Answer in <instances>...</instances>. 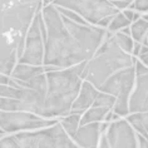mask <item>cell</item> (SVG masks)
Here are the masks:
<instances>
[{"label":"cell","instance_id":"4316f807","mask_svg":"<svg viewBox=\"0 0 148 148\" xmlns=\"http://www.w3.org/2000/svg\"><path fill=\"white\" fill-rule=\"evenodd\" d=\"M133 114L138 118L139 122L143 124V127L146 128V131L148 133V113H133Z\"/></svg>","mask_w":148,"mask_h":148},{"label":"cell","instance_id":"7a4b0ae2","mask_svg":"<svg viewBox=\"0 0 148 148\" xmlns=\"http://www.w3.org/2000/svg\"><path fill=\"white\" fill-rule=\"evenodd\" d=\"M86 63L66 69H54L47 73L48 93L44 108V118H62L70 113L73 103L78 97L83 84L82 74Z\"/></svg>","mask_w":148,"mask_h":148},{"label":"cell","instance_id":"1f68e13d","mask_svg":"<svg viewBox=\"0 0 148 148\" xmlns=\"http://www.w3.org/2000/svg\"><path fill=\"white\" fill-rule=\"evenodd\" d=\"M142 44H144V45H148V33H147V35H146V38H144Z\"/></svg>","mask_w":148,"mask_h":148},{"label":"cell","instance_id":"ac0fdd59","mask_svg":"<svg viewBox=\"0 0 148 148\" xmlns=\"http://www.w3.org/2000/svg\"><path fill=\"white\" fill-rule=\"evenodd\" d=\"M131 33H132V38L134 42L143 43V40L148 33V20L144 19L142 15L138 20L133 21L131 25Z\"/></svg>","mask_w":148,"mask_h":148},{"label":"cell","instance_id":"2e32d148","mask_svg":"<svg viewBox=\"0 0 148 148\" xmlns=\"http://www.w3.org/2000/svg\"><path fill=\"white\" fill-rule=\"evenodd\" d=\"M110 110L112 109L107 108V107H90L89 109H87L83 113L82 119H80V125L94 123V122H103Z\"/></svg>","mask_w":148,"mask_h":148},{"label":"cell","instance_id":"277c9868","mask_svg":"<svg viewBox=\"0 0 148 148\" xmlns=\"http://www.w3.org/2000/svg\"><path fill=\"white\" fill-rule=\"evenodd\" d=\"M43 6V3L19 1L6 9H1V39L16 44L20 58L24 54L28 30Z\"/></svg>","mask_w":148,"mask_h":148},{"label":"cell","instance_id":"30bf717a","mask_svg":"<svg viewBox=\"0 0 148 148\" xmlns=\"http://www.w3.org/2000/svg\"><path fill=\"white\" fill-rule=\"evenodd\" d=\"M36 148H79L60 124V119L50 127L33 131Z\"/></svg>","mask_w":148,"mask_h":148},{"label":"cell","instance_id":"e0dca14e","mask_svg":"<svg viewBox=\"0 0 148 148\" xmlns=\"http://www.w3.org/2000/svg\"><path fill=\"white\" fill-rule=\"evenodd\" d=\"M82 113H74V112H70L69 114L62 117L60 118V124L63 125V128L65 129V132L72 137L75 136L77 131L79 129L80 127V119H82Z\"/></svg>","mask_w":148,"mask_h":148},{"label":"cell","instance_id":"d6986e66","mask_svg":"<svg viewBox=\"0 0 148 148\" xmlns=\"http://www.w3.org/2000/svg\"><path fill=\"white\" fill-rule=\"evenodd\" d=\"M112 36L114 38V40L117 42V44L119 45L122 49L128 51V53L133 54V48H134V40H133L132 35L129 34H125L122 30L119 32H116V33H112Z\"/></svg>","mask_w":148,"mask_h":148},{"label":"cell","instance_id":"6da1fadb","mask_svg":"<svg viewBox=\"0 0 148 148\" xmlns=\"http://www.w3.org/2000/svg\"><path fill=\"white\" fill-rule=\"evenodd\" d=\"M42 15L47 28L44 65L66 69L92 59L82 44L68 30L62 13L54 4L44 5Z\"/></svg>","mask_w":148,"mask_h":148},{"label":"cell","instance_id":"3957f363","mask_svg":"<svg viewBox=\"0 0 148 148\" xmlns=\"http://www.w3.org/2000/svg\"><path fill=\"white\" fill-rule=\"evenodd\" d=\"M136 60L137 57L122 49L110 34L109 38L95 51L93 58L86 63L82 78L99 89L113 74L131 68L134 65Z\"/></svg>","mask_w":148,"mask_h":148},{"label":"cell","instance_id":"44dd1931","mask_svg":"<svg viewBox=\"0 0 148 148\" xmlns=\"http://www.w3.org/2000/svg\"><path fill=\"white\" fill-rule=\"evenodd\" d=\"M116 102H117V98L114 97V95L99 90V94H98V97L95 99L93 106L94 107H107V108L113 109L114 106H116Z\"/></svg>","mask_w":148,"mask_h":148},{"label":"cell","instance_id":"83f0119b","mask_svg":"<svg viewBox=\"0 0 148 148\" xmlns=\"http://www.w3.org/2000/svg\"><path fill=\"white\" fill-rule=\"evenodd\" d=\"M137 139H138V148H148V138L139 133H137Z\"/></svg>","mask_w":148,"mask_h":148},{"label":"cell","instance_id":"f1b7e54d","mask_svg":"<svg viewBox=\"0 0 148 148\" xmlns=\"http://www.w3.org/2000/svg\"><path fill=\"white\" fill-rule=\"evenodd\" d=\"M98 148H112L109 144V140H108V137H107L106 133H103L102 137H101V140H99V146Z\"/></svg>","mask_w":148,"mask_h":148},{"label":"cell","instance_id":"484cf974","mask_svg":"<svg viewBox=\"0 0 148 148\" xmlns=\"http://www.w3.org/2000/svg\"><path fill=\"white\" fill-rule=\"evenodd\" d=\"M137 58H138L139 60L143 63V64L148 65V45H144V44H142V48H140L139 54H138V57H137Z\"/></svg>","mask_w":148,"mask_h":148},{"label":"cell","instance_id":"52a82bcc","mask_svg":"<svg viewBox=\"0 0 148 148\" xmlns=\"http://www.w3.org/2000/svg\"><path fill=\"white\" fill-rule=\"evenodd\" d=\"M60 118H44L30 112H4L0 113L1 134H15L25 131H36L58 123Z\"/></svg>","mask_w":148,"mask_h":148},{"label":"cell","instance_id":"5b68a950","mask_svg":"<svg viewBox=\"0 0 148 148\" xmlns=\"http://www.w3.org/2000/svg\"><path fill=\"white\" fill-rule=\"evenodd\" d=\"M137 74L134 65H133L131 68L119 70L116 74H113L99 88L101 92L112 94L117 98L113 112L117 113L119 117L129 116V99H131L132 92L134 89Z\"/></svg>","mask_w":148,"mask_h":148},{"label":"cell","instance_id":"9c48e42d","mask_svg":"<svg viewBox=\"0 0 148 148\" xmlns=\"http://www.w3.org/2000/svg\"><path fill=\"white\" fill-rule=\"evenodd\" d=\"M0 95L18 99L24 104V112H30L43 117L47 101V92L36 90L27 87H12L1 84Z\"/></svg>","mask_w":148,"mask_h":148},{"label":"cell","instance_id":"7c38bea8","mask_svg":"<svg viewBox=\"0 0 148 148\" xmlns=\"http://www.w3.org/2000/svg\"><path fill=\"white\" fill-rule=\"evenodd\" d=\"M148 113V73L136 79V86L129 99V114Z\"/></svg>","mask_w":148,"mask_h":148},{"label":"cell","instance_id":"cb8c5ba5","mask_svg":"<svg viewBox=\"0 0 148 148\" xmlns=\"http://www.w3.org/2000/svg\"><path fill=\"white\" fill-rule=\"evenodd\" d=\"M134 69H136L137 77L144 75V74H147V73H148V65L143 64V63L140 62L138 58H137V60H136V63H134Z\"/></svg>","mask_w":148,"mask_h":148},{"label":"cell","instance_id":"d6a6232c","mask_svg":"<svg viewBox=\"0 0 148 148\" xmlns=\"http://www.w3.org/2000/svg\"><path fill=\"white\" fill-rule=\"evenodd\" d=\"M79 148H80V147H79Z\"/></svg>","mask_w":148,"mask_h":148},{"label":"cell","instance_id":"603a6c76","mask_svg":"<svg viewBox=\"0 0 148 148\" xmlns=\"http://www.w3.org/2000/svg\"><path fill=\"white\" fill-rule=\"evenodd\" d=\"M129 8L139 12L140 14H146L148 13V0H134Z\"/></svg>","mask_w":148,"mask_h":148},{"label":"cell","instance_id":"d4e9b609","mask_svg":"<svg viewBox=\"0 0 148 148\" xmlns=\"http://www.w3.org/2000/svg\"><path fill=\"white\" fill-rule=\"evenodd\" d=\"M123 14L125 16L128 18L129 20L132 21H136V20H138L140 16H142V14H140L139 12H136V10H133V9H131V8H128V9H124L123 10Z\"/></svg>","mask_w":148,"mask_h":148},{"label":"cell","instance_id":"f546056e","mask_svg":"<svg viewBox=\"0 0 148 148\" xmlns=\"http://www.w3.org/2000/svg\"><path fill=\"white\" fill-rule=\"evenodd\" d=\"M20 3H43V0H20Z\"/></svg>","mask_w":148,"mask_h":148},{"label":"cell","instance_id":"9a60e30c","mask_svg":"<svg viewBox=\"0 0 148 148\" xmlns=\"http://www.w3.org/2000/svg\"><path fill=\"white\" fill-rule=\"evenodd\" d=\"M42 73H45V66L44 65H30L24 64V63H18L10 77L14 79L21 80V82H28L29 79L34 78Z\"/></svg>","mask_w":148,"mask_h":148},{"label":"cell","instance_id":"4fadbf2b","mask_svg":"<svg viewBox=\"0 0 148 148\" xmlns=\"http://www.w3.org/2000/svg\"><path fill=\"white\" fill-rule=\"evenodd\" d=\"M102 134V122H94L80 125L73 140L80 148H98Z\"/></svg>","mask_w":148,"mask_h":148},{"label":"cell","instance_id":"ba28073f","mask_svg":"<svg viewBox=\"0 0 148 148\" xmlns=\"http://www.w3.org/2000/svg\"><path fill=\"white\" fill-rule=\"evenodd\" d=\"M45 40L42 32V10L36 14L30 25L25 38L24 54L19 63L30 65H44V53H45Z\"/></svg>","mask_w":148,"mask_h":148},{"label":"cell","instance_id":"8fae6325","mask_svg":"<svg viewBox=\"0 0 148 148\" xmlns=\"http://www.w3.org/2000/svg\"><path fill=\"white\" fill-rule=\"evenodd\" d=\"M106 134L112 148H138L137 132L127 121V118L124 119L122 117L114 122H110Z\"/></svg>","mask_w":148,"mask_h":148},{"label":"cell","instance_id":"8992f818","mask_svg":"<svg viewBox=\"0 0 148 148\" xmlns=\"http://www.w3.org/2000/svg\"><path fill=\"white\" fill-rule=\"evenodd\" d=\"M53 4L79 14L92 25H98L103 19L121 12L110 0H54Z\"/></svg>","mask_w":148,"mask_h":148},{"label":"cell","instance_id":"ffe728a7","mask_svg":"<svg viewBox=\"0 0 148 148\" xmlns=\"http://www.w3.org/2000/svg\"><path fill=\"white\" fill-rule=\"evenodd\" d=\"M132 25V21L128 19L127 16L123 14V12H119L118 14H116L112 20V23L109 24V27L107 28L110 33H116V32H119L124 28H128Z\"/></svg>","mask_w":148,"mask_h":148},{"label":"cell","instance_id":"7402d4cb","mask_svg":"<svg viewBox=\"0 0 148 148\" xmlns=\"http://www.w3.org/2000/svg\"><path fill=\"white\" fill-rule=\"evenodd\" d=\"M0 148H24L18 140L15 134H3Z\"/></svg>","mask_w":148,"mask_h":148},{"label":"cell","instance_id":"5bb4252c","mask_svg":"<svg viewBox=\"0 0 148 148\" xmlns=\"http://www.w3.org/2000/svg\"><path fill=\"white\" fill-rule=\"evenodd\" d=\"M98 94H99L98 88H95L93 84L89 83L88 80H83L80 92L75 99V102L73 103V107H72V110H70V112L83 114L87 109H89L90 107H93Z\"/></svg>","mask_w":148,"mask_h":148},{"label":"cell","instance_id":"4dcf8cb0","mask_svg":"<svg viewBox=\"0 0 148 148\" xmlns=\"http://www.w3.org/2000/svg\"><path fill=\"white\" fill-rule=\"evenodd\" d=\"M110 1H113V0H110ZM121 1H123L124 4L128 5V8H129V6H131V4H132L133 1H134V0H121Z\"/></svg>","mask_w":148,"mask_h":148}]
</instances>
